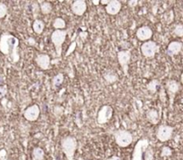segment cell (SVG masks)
I'll return each instance as SVG.
<instances>
[{"mask_svg": "<svg viewBox=\"0 0 183 160\" xmlns=\"http://www.w3.org/2000/svg\"><path fill=\"white\" fill-rule=\"evenodd\" d=\"M19 39L12 34L6 32L0 36V52L8 57L11 63L15 64L20 60Z\"/></svg>", "mask_w": 183, "mask_h": 160, "instance_id": "obj_1", "label": "cell"}, {"mask_svg": "<svg viewBox=\"0 0 183 160\" xmlns=\"http://www.w3.org/2000/svg\"><path fill=\"white\" fill-rule=\"evenodd\" d=\"M62 150L67 160H74V154L77 149V141L72 136H67L61 142Z\"/></svg>", "mask_w": 183, "mask_h": 160, "instance_id": "obj_2", "label": "cell"}, {"mask_svg": "<svg viewBox=\"0 0 183 160\" xmlns=\"http://www.w3.org/2000/svg\"><path fill=\"white\" fill-rule=\"evenodd\" d=\"M116 144L121 148L129 147L133 141L132 134L126 130H117L114 132Z\"/></svg>", "mask_w": 183, "mask_h": 160, "instance_id": "obj_3", "label": "cell"}, {"mask_svg": "<svg viewBox=\"0 0 183 160\" xmlns=\"http://www.w3.org/2000/svg\"><path fill=\"white\" fill-rule=\"evenodd\" d=\"M67 36V31L65 30H55L51 34V40L54 44L57 56H61L62 54V46Z\"/></svg>", "mask_w": 183, "mask_h": 160, "instance_id": "obj_4", "label": "cell"}, {"mask_svg": "<svg viewBox=\"0 0 183 160\" xmlns=\"http://www.w3.org/2000/svg\"><path fill=\"white\" fill-rule=\"evenodd\" d=\"M114 115V109L111 106L105 105L102 106L97 113L96 122L98 124L107 123Z\"/></svg>", "mask_w": 183, "mask_h": 160, "instance_id": "obj_5", "label": "cell"}, {"mask_svg": "<svg viewBox=\"0 0 183 160\" xmlns=\"http://www.w3.org/2000/svg\"><path fill=\"white\" fill-rule=\"evenodd\" d=\"M131 58V53L130 50H121L117 53V59L118 63L122 69L123 74L128 76V71H129V65Z\"/></svg>", "mask_w": 183, "mask_h": 160, "instance_id": "obj_6", "label": "cell"}, {"mask_svg": "<svg viewBox=\"0 0 183 160\" xmlns=\"http://www.w3.org/2000/svg\"><path fill=\"white\" fill-rule=\"evenodd\" d=\"M140 50L142 55L146 58H153L159 51V46L155 41H146L141 45Z\"/></svg>", "mask_w": 183, "mask_h": 160, "instance_id": "obj_7", "label": "cell"}, {"mask_svg": "<svg viewBox=\"0 0 183 160\" xmlns=\"http://www.w3.org/2000/svg\"><path fill=\"white\" fill-rule=\"evenodd\" d=\"M173 131L174 128L172 126L167 124H162L156 130V138L161 142H168L172 137Z\"/></svg>", "mask_w": 183, "mask_h": 160, "instance_id": "obj_8", "label": "cell"}, {"mask_svg": "<svg viewBox=\"0 0 183 160\" xmlns=\"http://www.w3.org/2000/svg\"><path fill=\"white\" fill-rule=\"evenodd\" d=\"M40 115V108L38 105H32L27 107L23 112V116L29 122H35Z\"/></svg>", "mask_w": 183, "mask_h": 160, "instance_id": "obj_9", "label": "cell"}, {"mask_svg": "<svg viewBox=\"0 0 183 160\" xmlns=\"http://www.w3.org/2000/svg\"><path fill=\"white\" fill-rule=\"evenodd\" d=\"M72 12L78 16H82L87 11V3L84 0H76L73 1L71 6Z\"/></svg>", "mask_w": 183, "mask_h": 160, "instance_id": "obj_10", "label": "cell"}, {"mask_svg": "<svg viewBox=\"0 0 183 160\" xmlns=\"http://www.w3.org/2000/svg\"><path fill=\"white\" fill-rule=\"evenodd\" d=\"M153 36V31L148 26H143L139 28L136 31V37L140 41H148Z\"/></svg>", "mask_w": 183, "mask_h": 160, "instance_id": "obj_11", "label": "cell"}, {"mask_svg": "<svg viewBox=\"0 0 183 160\" xmlns=\"http://www.w3.org/2000/svg\"><path fill=\"white\" fill-rule=\"evenodd\" d=\"M35 63L37 64L38 67L42 70H48L50 69L51 58L50 56L47 54H39L35 57Z\"/></svg>", "mask_w": 183, "mask_h": 160, "instance_id": "obj_12", "label": "cell"}, {"mask_svg": "<svg viewBox=\"0 0 183 160\" xmlns=\"http://www.w3.org/2000/svg\"><path fill=\"white\" fill-rule=\"evenodd\" d=\"M165 89L167 90V92L169 93L171 98V105L172 104V100L175 96V94L178 93V91L181 89V85L180 83L175 80H167L166 84H165Z\"/></svg>", "mask_w": 183, "mask_h": 160, "instance_id": "obj_13", "label": "cell"}, {"mask_svg": "<svg viewBox=\"0 0 183 160\" xmlns=\"http://www.w3.org/2000/svg\"><path fill=\"white\" fill-rule=\"evenodd\" d=\"M182 49V43L180 41H171L169 43L167 49H166V55L170 57H173L174 55H178Z\"/></svg>", "mask_w": 183, "mask_h": 160, "instance_id": "obj_14", "label": "cell"}, {"mask_svg": "<svg viewBox=\"0 0 183 160\" xmlns=\"http://www.w3.org/2000/svg\"><path fill=\"white\" fill-rule=\"evenodd\" d=\"M121 9V3L118 0H112L106 6V12L110 15H116Z\"/></svg>", "mask_w": 183, "mask_h": 160, "instance_id": "obj_15", "label": "cell"}, {"mask_svg": "<svg viewBox=\"0 0 183 160\" xmlns=\"http://www.w3.org/2000/svg\"><path fill=\"white\" fill-rule=\"evenodd\" d=\"M146 120L151 123V124H157L160 121V114L156 109L155 108H152L146 112Z\"/></svg>", "mask_w": 183, "mask_h": 160, "instance_id": "obj_16", "label": "cell"}, {"mask_svg": "<svg viewBox=\"0 0 183 160\" xmlns=\"http://www.w3.org/2000/svg\"><path fill=\"white\" fill-rule=\"evenodd\" d=\"M104 79L108 84H113L118 80V75L113 70H107L104 74Z\"/></svg>", "mask_w": 183, "mask_h": 160, "instance_id": "obj_17", "label": "cell"}, {"mask_svg": "<svg viewBox=\"0 0 183 160\" xmlns=\"http://www.w3.org/2000/svg\"><path fill=\"white\" fill-rule=\"evenodd\" d=\"M32 29L34 32L36 34H41L45 29V23L42 20H38L36 19L34 22H33V24H32Z\"/></svg>", "mask_w": 183, "mask_h": 160, "instance_id": "obj_18", "label": "cell"}, {"mask_svg": "<svg viewBox=\"0 0 183 160\" xmlns=\"http://www.w3.org/2000/svg\"><path fill=\"white\" fill-rule=\"evenodd\" d=\"M159 80H150L147 85H146V89L147 90H149V92L152 93V94H155V93L157 91L158 88H159Z\"/></svg>", "mask_w": 183, "mask_h": 160, "instance_id": "obj_19", "label": "cell"}, {"mask_svg": "<svg viewBox=\"0 0 183 160\" xmlns=\"http://www.w3.org/2000/svg\"><path fill=\"white\" fill-rule=\"evenodd\" d=\"M53 27L56 30H64V28L66 27V23L63 18L57 17L55 19V21L53 23Z\"/></svg>", "mask_w": 183, "mask_h": 160, "instance_id": "obj_20", "label": "cell"}, {"mask_svg": "<svg viewBox=\"0 0 183 160\" xmlns=\"http://www.w3.org/2000/svg\"><path fill=\"white\" fill-rule=\"evenodd\" d=\"M63 80H64V76H63V74H57L53 79H52V85H53V88H57V87L61 86L62 83L63 82Z\"/></svg>", "mask_w": 183, "mask_h": 160, "instance_id": "obj_21", "label": "cell"}, {"mask_svg": "<svg viewBox=\"0 0 183 160\" xmlns=\"http://www.w3.org/2000/svg\"><path fill=\"white\" fill-rule=\"evenodd\" d=\"M32 156L34 157L35 160H43L45 157V152L44 150L41 148H35L32 151Z\"/></svg>", "mask_w": 183, "mask_h": 160, "instance_id": "obj_22", "label": "cell"}, {"mask_svg": "<svg viewBox=\"0 0 183 160\" xmlns=\"http://www.w3.org/2000/svg\"><path fill=\"white\" fill-rule=\"evenodd\" d=\"M39 7H40V11L43 14H49L53 9V6L49 2H42Z\"/></svg>", "mask_w": 183, "mask_h": 160, "instance_id": "obj_23", "label": "cell"}, {"mask_svg": "<svg viewBox=\"0 0 183 160\" xmlns=\"http://www.w3.org/2000/svg\"><path fill=\"white\" fill-rule=\"evenodd\" d=\"M173 34L179 38L183 37V25L182 24H177L173 30Z\"/></svg>", "mask_w": 183, "mask_h": 160, "instance_id": "obj_24", "label": "cell"}, {"mask_svg": "<svg viewBox=\"0 0 183 160\" xmlns=\"http://www.w3.org/2000/svg\"><path fill=\"white\" fill-rule=\"evenodd\" d=\"M8 12V8H7V5L0 3V19H3L6 17Z\"/></svg>", "mask_w": 183, "mask_h": 160, "instance_id": "obj_25", "label": "cell"}, {"mask_svg": "<svg viewBox=\"0 0 183 160\" xmlns=\"http://www.w3.org/2000/svg\"><path fill=\"white\" fill-rule=\"evenodd\" d=\"M172 155V150L171 148L169 147H164L162 148V152H161V156L162 157H171Z\"/></svg>", "mask_w": 183, "mask_h": 160, "instance_id": "obj_26", "label": "cell"}, {"mask_svg": "<svg viewBox=\"0 0 183 160\" xmlns=\"http://www.w3.org/2000/svg\"><path fill=\"white\" fill-rule=\"evenodd\" d=\"M154 158V153L152 148H147L145 153V160H153Z\"/></svg>", "mask_w": 183, "mask_h": 160, "instance_id": "obj_27", "label": "cell"}, {"mask_svg": "<svg viewBox=\"0 0 183 160\" xmlns=\"http://www.w3.org/2000/svg\"><path fill=\"white\" fill-rule=\"evenodd\" d=\"M8 92V88L7 85H1L0 86V99H3Z\"/></svg>", "mask_w": 183, "mask_h": 160, "instance_id": "obj_28", "label": "cell"}, {"mask_svg": "<svg viewBox=\"0 0 183 160\" xmlns=\"http://www.w3.org/2000/svg\"><path fill=\"white\" fill-rule=\"evenodd\" d=\"M159 96H160V99H161V101H162L163 103H164V102L166 101V94H165V91H164V89H162V90H160Z\"/></svg>", "mask_w": 183, "mask_h": 160, "instance_id": "obj_29", "label": "cell"}, {"mask_svg": "<svg viewBox=\"0 0 183 160\" xmlns=\"http://www.w3.org/2000/svg\"><path fill=\"white\" fill-rule=\"evenodd\" d=\"M75 48H76V42H72V45L70 46V49H68V51L66 52V55H69L73 50L75 49Z\"/></svg>", "mask_w": 183, "mask_h": 160, "instance_id": "obj_30", "label": "cell"}, {"mask_svg": "<svg viewBox=\"0 0 183 160\" xmlns=\"http://www.w3.org/2000/svg\"><path fill=\"white\" fill-rule=\"evenodd\" d=\"M128 4H129L130 7H135V6L139 4V1L138 0H131V1L128 2Z\"/></svg>", "mask_w": 183, "mask_h": 160, "instance_id": "obj_31", "label": "cell"}, {"mask_svg": "<svg viewBox=\"0 0 183 160\" xmlns=\"http://www.w3.org/2000/svg\"><path fill=\"white\" fill-rule=\"evenodd\" d=\"M28 43L30 44L31 46H35V45H36V40H35V39H33V38H29Z\"/></svg>", "mask_w": 183, "mask_h": 160, "instance_id": "obj_32", "label": "cell"}, {"mask_svg": "<svg viewBox=\"0 0 183 160\" xmlns=\"http://www.w3.org/2000/svg\"><path fill=\"white\" fill-rule=\"evenodd\" d=\"M107 160H121V157H117V156H113V157H109Z\"/></svg>", "mask_w": 183, "mask_h": 160, "instance_id": "obj_33", "label": "cell"}, {"mask_svg": "<svg viewBox=\"0 0 183 160\" xmlns=\"http://www.w3.org/2000/svg\"><path fill=\"white\" fill-rule=\"evenodd\" d=\"M92 3H93L95 6H98V5H99V3H100V1H99V0H93V1H92Z\"/></svg>", "mask_w": 183, "mask_h": 160, "instance_id": "obj_34", "label": "cell"}, {"mask_svg": "<svg viewBox=\"0 0 183 160\" xmlns=\"http://www.w3.org/2000/svg\"><path fill=\"white\" fill-rule=\"evenodd\" d=\"M109 2L110 1H108V0H102V1H100V3H101L102 5H107Z\"/></svg>", "mask_w": 183, "mask_h": 160, "instance_id": "obj_35", "label": "cell"}, {"mask_svg": "<svg viewBox=\"0 0 183 160\" xmlns=\"http://www.w3.org/2000/svg\"><path fill=\"white\" fill-rule=\"evenodd\" d=\"M3 82V76L2 75H0V84Z\"/></svg>", "mask_w": 183, "mask_h": 160, "instance_id": "obj_36", "label": "cell"}]
</instances>
